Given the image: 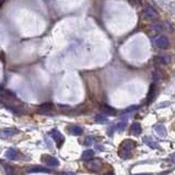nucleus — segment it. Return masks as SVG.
I'll return each instance as SVG.
<instances>
[{
	"instance_id": "18",
	"label": "nucleus",
	"mask_w": 175,
	"mask_h": 175,
	"mask_svg": "<svg viewBox=\"0 0 175 175\" xmlns=\"http://www.w3.org/2000/svg\"><path fill=\"white\" fill-rule=\"evenodd\" d=\"M144 144H147L148 146H150V147H151L152 149H158V148H159V146L154 144V142H153V140L151 139V138H148V137H144Z\"/></svg>"
},
{
	"instance_id": "19",
	"label": "nucleus",
	"mask_w": 175,
	"mask_h": 175,
	"mask_svg": "<svg viewBox=\"0 0 175 175\" xmlns=\"http://www.w3.org/2000/svg\"><path fill=\"white\" fill-rule=\"evenodd\" d=\"M95 121L99 123V124H105V123H107V118H106V116L100 114V115H98V116L95 117Z\"/></svg>"
},
{
	"instance_id": "2",
	"label": "nucleus",
	"mask_w": 175,
	"mask_h": 175,
	"mask_svg": "<svg viewBox=\"0 0 175 175\" xmlns=\"http://www.w3.org/2000/svg\"><path fill=\"white\" fill-rule=\"evenodd\" d=\"M154 45L157 46L158 48H161V50H164L169 46V40L166 38L165 36H159L154 40Z\"/></svg>"
},
{
	"instance_id": "6",
	"label": "nucleus",
	"mask_w": 175,
	"mask_h": 175,
	"mask_svg": "<svg viewBox=\"0 0 175 175\" xmlns=\"http://www.w3.org/2000/svg\"><path fill=\"white\" fill-rule=\"evenodd\" d=\"M155 96V84L152 83L149 88V92H148V99H147V104H150L153 101Z\"/></svg>"
},
{
	"instance_id": "5",
	"label": "nucleus",
	"mask_w": 175,
	"mask_h": 175,
	"mask_svg": "<svg viewBox=\"0 0 175 175\" xmlns=\"http://www.w3.org/2000/svg\"><path fill=\"white\" fill-rule=\"evenodd\" d=\"M101 167H102V162L98 159H95V160L88 163V169L91 171H99Z\"/></svg>"
},
{
	"instance_id": "16",
	"label": "nucleus",
	"mask_w": 175,
	"mask_h": 175,
	"mask_svg": "<svg viewBox=\"0 0 175 175\" xmlns=\"http://www.w3.org/2000/svg\"><path fill=\"white\" fill-rule=\"evenodd\" d=\"M17 154H18V152H17V150H15V149H9V150L6 152V155H7V158H8V159H10V160H13V159H15V158H17Z\"/></svg>"
},
{
	"instance_id": "24",
	"label": "nucleus",
	"mask_w": 175,
	"mask_h": 175,
	"mask_svg": "<svg viewBox=\"0 0 175 175\" xmlns=\"http://www.w3.org/2000/svg\"><path fill=\"white\" fill-rule=\"evenodd\" d=\"M2 91H5V88H3V86H2V85L0 84V93H1V92H2Z\"/></svg>"
},
{
	"instance_id": "28",
	"label": "nucleus",
	"mask_w": 175,
	"mask_h": 175,
	"mask_svg": "<svg viewBox=\"0 0 175 175\" xmlns=\"http://www.w3.org/2000/svg\"><path fill=\"white\" fill-rule=\"evenodd\" d=\"M105 175H114L113 173H108V174H105Z\"/></svg>"
},
{
	"instance_id": "21",
	"label": "nucleus",
	"mask_w": 175,
	"mask_h": 175,
	"mask_svg": "<svg viewBox=\"0 0 175 175\" xmlns=\"http://www.w3.org/2000/svg\"><path fill=\"white\" fill-rule=\"evenodd\" d=\"M126 127V121H119V124L117 125V129L118 130H124Z\"/></svg>"
},
{
	"instance_id": "3",
	"label": "nucleus",
	"mask_w": 175,
	"mask_h": 175,
	"mask_svg": "<svg viewBox=\"0 0 175 175\" xmlns=\"http://www.w3.org/2000/svg\"><path fill=\"white\" fill-rule=\"evenodd\" d=\"M144 14L146 15V18L150 19V20H155L158 18V12L150 6H147L144 9Z\"/></svg>"
},
{
	"instance_id": "8",
	"label": "nucleus",
	"mask_w": 175,
	"mask_h": 175,
	"mask_svg": "<svg viewBox=\"0 0 175 175\" xmlns=\"http://www.w3.org/2000/svg\"><path fill=\"white\" fill-rule=\"evenodd\" d=\"M47 159H43L44 161L46 162V164L47 165H50V166H57L59 164V161L56 159V158H54V157H48V155H45Z\"/></svg>"
},
{
	"instance_id": "25",
	"label": "nucleus",
	"mask_w": 175,
	"mask_h": 175,
	"mask_svg": "<svg viewBox=\"0 0 175 175\" xmlns=\"http://www.w3.org/2000/svg\"><path fill=\"white\" fill-rule=\"evenodd\" d=\"M171 160H172V162H174V163H175V154H173V155H172Z\"/></svg>"
},
{
	"instance_id": "27",
	"label": "nucleus",
	"mask_w": 175,
	"mask_h": 175,
	"mask_svg": "<svg viewBox=\"0 0 175 175\" xmlns=\"http://www.w3.org/2000/svg\"><path fill=\"white\" fill-rule=\"evenodd\" d=\"M2 2H3V0H0V7H1V5H2Z\"/></svg>"
},
{
	"instance_id": "23",
	"label": "nucleus",
	"mask_w": 175,
	"mask_h": 175,
	"mask_svg": "<svg viewBox=\"0 0 175 175\" xmlns=\"http://www.w3.org/2000/svg\"><path fill=\"white\" fill-rule=\"evenodd\" d=\"M92 142H93V137H86V139H85L84 141V144L85 146H90Z\"/></svg>"
},
{
	"instance_id": "17",
	"label": "nucleus",
	"mask_w": 175,
	"mask_h": 175,
	"mask_svg": "<svg viewBox=\"0 0 175 175\" xmlns=\"http://www.w3.org/2000/svg\"><path fill=\"white\" fill-rule=\"evenodd\" d=\"M15 134H18V130L13 129V128H8V129L2 130V135L6 137H10V136H13Z\"/></svg>"
},
{
	"instance_id": "26",
	"label": "nucleus",
	"mask_w": 175,
	"mask_h": 175,
	"mask_svg": "<svg viewBox=\"0 0 175 175\" xmlns=\"http://www.w3.org/2000/svg\"><path fill=\"white\" fill-rule=\"evenodd\" d=\"M135 175H152V174H148V173H144V174H135Z\"/></svg>"
},
{
	"instance_id": "7",
	"label": "nucleus",
	"mask_w": 175,
	"mask_h": 175,
	"mask_svg": "<svg viewBox=\"0 0 175 175\" xmlns=\"http://www.w3.org/2000/svg\"><path fill=\"white\" fill-rule=\"evenodd\" d=\"M29 173H50V171L43 166H34L27 170Z\"/></svg>"
},
{
	"instance_id": "13",
	"label": "nucleus",
	"mask_w": 175,
	"mask_h": 175,
	"mask_svg": "<svg viewBox=\"0 0 175 175\" xmlns=\"http://www.w3.org/2000/svg\"><path fill=\"white\" fill-rule=\"evenodd\" d=\"M70 132H71V135H75V136H80L82 135V132H83V130L81 127L79 126H73L70 128Z\"/></svg>"
},
{
	"instance_id": "22",
	"label": "nucleus",
	"mask_w": 175,
	"mask_h": 175,
	"mask_svg": "<svg viewBox=\"0 0 175 175\" xmlns=\"http://www.w3.org/2000/svg\"><path fill=\"white\" fill-rule=\"evenodd\" d=\"M139 108V106H136V105H134V106H130V107H128L127 109L125 111V113H130V112H134V111H137Z\"/></svg>"
},
{
	"instance_id": "20",
	"label": "nucleus",
	"mask_w": 175,
	"mask_h": 175,
	"mask_svg": "<svg viewBox=\"0 0 175 175\" xmlns=\"http://www.w3.org/2000/svg\"><path fill=\"white\" fill-rule=\"evenodd\" d=\"M157 59L159 63H163V65H166V63H170V57L169 56H159V57H157Z\"/></svg>"
},
{
	"instance_id": "15",
	"label": "nucleus",
	"mask_w": 175,
	"mask_h": 175,
	"mask_svg": "<svg viewBox=\"0 0 175 175\" xmlns=\"http://www.w3.org/2000/svg\"><path fill=\"white\" fill-rule=\"evenodd\" d=\"M154 130H155V132H157L158 135L161 136V137H164V136L166 135V130L165 128H164V126H162V125L157 126V127L154 128Z\"/></svg>"
},
{
	"instance_id": "10",
	"label": "nucleus",
	"mask_w": 175,
	"mask_h": 175,
	"mask_svg": "<svg viewBox=\"0 0 175 175\" xmlns=\"http://www.w3.org/2000/svg\"><path fill=\"white\" fill-rule=\"evenodd\" d=\"M52 109H53V104L52 103H45L40 106V112L43 113V114H47Z\"/></svg>"
},
{
	"instance_id": "9",
	"label": "nucleus",
	"mask_w": 175,
	"mask_h": 175,
	"mask_svg": "<svg viewBox=\"0 0 175 175\" xmlns=\"http://www.w3.org/2000/svg\"><path fill=\"white\" fill-rule=\"evenodd\" d=\"M130 132L132 135H139L141 132V126H140L139 123H134L131 127H130Z\"/></svg>"
},
{
	"instance_id": "14",
	"label": "nucleus",
	"mask_w": 175,
	"mask_h": 175,
	"mask_svg": "<svg viewBox=\"0 0 175 175\" xmlns=\"http://www.w3.org/2000/svg\"><path fill=\"white\" fill-rule=\"evenodd\" d=\"M103 112L108 114V115H116V109L115 108L111 107V106H108V105H103Z\"/></svg>"
},
{
	"instance_id": "4",
	"label": "nucleus",
	"mask_w": 175,
	"mask_h": 175,
	"mask_svg": "<svg viewBox=\"0 0 175 175\" xmlns=\"http://www.w3.org/2000/svg\"><path fill=\"white\" fill-rule=\"evenodd\" d=\"M50 135L53 137V139L57 142V144H58V147H60L61 146V144L63 142V135L59 132L58 130L57 129H54V130H52L50 132Z\"/></svg>"
},
{
	"instance_id": "12",
	"label": "nucleus",
	"mask_w": 175,
	"mask_h": 175,
	"mask_svg": "<svg viewBox=\"0 0 175 175\" xmlns=\"http://www.w3.org/2000/svg\"><path fill=\"white\" fill-rule=\"evenodd\" d=\"M165 29V25L163 23H154L152 25V30L154 32H158V33H161V32L164 31Z\"/></svg>"
},
{
	"instance_id": "1",
	"label": "nucleus",
	"mask_w": 175,
	"mask_h": 175,
	"mask_svg": "<svg viewBox=\"0 0 175 175\" xmlns=\"http://www.w3.org/2000/svg\"><path fill=\"white\" fill-rule=\"evenodd\" d=\"M135 141L132 140L127 139L125 140L124 142H121V147H119V150H118V154L121 159H129L130 158V153H131V150L135 148Z\"/></svg>"
},
{
	"instance_id": "11",
	"label": "nucleus",
	"mask_w": 175,
	"mask_h": 175,
	"mask_svg": "<svg viewBox=\"0 0 175 175\" xmlns=\"http://www.w3.org/2000/svg\"><path fill=\"white\" fill-rule=\"evenodd\" d=\"M93 157H94V151L93 150H85L84 152L82 153V160H84V161L91 160Z\"/></svg>"
}]
</instances>
